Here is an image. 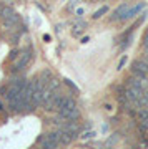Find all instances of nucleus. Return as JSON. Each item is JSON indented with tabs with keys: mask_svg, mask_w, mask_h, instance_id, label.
<instances>
[{
	"mask_svg": "<svg viewBox=\"0 0 148 149\" xmlns=\"http://www.w3.org/2000/svg\"><path fill=\"white\" fill-rule=\"evenodd\" d=\"M128 85L147 91L148 90V76H137V74H133V76L128 78Z\"/></svg>",
	"mask_w": 148,
	"mask_h": 149,
	"instance_id": "obj_1",
	"label": "nucleus"
},
{
	"mask_svg": "<svg viewBox=\"0 0 148 149\" xmlns=\"http://www.w3.org/2000/svg\"><path fill=\"white\" fill-rule=\"evenodd\" d=\"M143 95V90H140V88H135V86H127V90H125V98H127L128 101H138L140 100V96Z\"/></svg>",
	"mask_w": 148,
	"mask_h": 149,
	"instance_id": "obj_2",
	"label": "nucleus"
},
{
	"mask_svg": "<svg viewBox=\"0 0 148 149\" xmlns=\"http://www.w3.org/2000/svg\"><path fill=\"white\" fill-rule=\"evenodd\" d=\"M58 114H62L67 121H77L80 118V109L77 106L70 108V109H58Z\"/></svg>",
	"mask_w": 148,
	"mask_h": 149,
	"instance_id": "obj_3",
	"label": "nucleus"
},
{
	"mask_svg": "<svg viewBox=\"0 0 148 149\" xmlns=\"http://www.w3.org/2000/svg\"><path fill=\"white\" fill-rule=\"evenodd\" d=\"M27 80H17V81H13V85L7 90V100H12V98H15L18 93H20V90H22V86H23V83H25Z\"/></svg>",
	"mask_w": 148,
	"mask_h": 149,
	"instance_id": "obj_4",
	"label": "nucleus"
},
{
	"mask_svg": "<svg viewBox=\"0 0 148 149\" xmlns=\"http://www.w3.org/2000/svg\"><path fill=\"white\" fill-rule=\"evenodd\" d=\"M143 7H145V3H138V5H135L133 8H130V10L125 12V13H123V17L120 18V20H130V18H133V17L137 15V13H140V12H142Z\"/></svg>",
	"mask_w": 148,
	"mask_h": 149,
	"instance_id": "obj_5",
	"label": "nucleus"
},
{
	"mask_svg": "<svg viewBox=\"0 0 148 149\" xmlns=\"http://www.w3.org/2000/svg\"><path fill=\"white\" fill-rule=\"evenodd\" d=\"M128 10V3H122V5L118 7L115 12H113V15H110V20L111 22H116V20H120L123 17V13Z\"/></svg>",
	"mask_w": 148,
	"mask_h": 149,
	"instance_id": "obj_6",
	"label": "nucleus"
},
{
	"mask_svg": "<svg viewBox=\"0 0 148 149\" xmlns=\"http://www.w3.org/2000/svg\"><path fill=\"white\" fill-rule=\"evenodd\" d=\"M38 143H40V146H42L43 149H55L58 146L57 143H53V141H50V139L47 138V134H43L42 138H38Z\"/></svg>",
	"mask_w": 148,
	"mask_h": 149,
	"instance_id": "obj_7",
	"label": "nucleus"
},
{
	"mask_svg": "<svg viewBox=\"0 0 148 149\" xmlns=\"http://www.w3.org/2000/svg\"><path fill=\"white\" fill-rule=\"evenodd\" d=\"M77 106V103L72 96H63V100H62V104L58 109H70V108H75Z\"/></svg>",
	"mask_w": 148,
	"mask_h": 149,
	"instance_id": "obj_8",
	"label": "nucleus"
},
{
	"mask_svg": "<svg viewBox=\"0 0 148 149\" xmlns=\"http://www.w3.org/2000/svg\"><path fill=\"white\" fill-rule=\"evenodd\" d=\"M28 60H30V53H27V52H25L22 58H18V60H17V63H15V68H13V70H15V71H20V70L23 68V66H25L27 63H28Z\"/></svg>",
	"mask_w": 148,
	"mask_h": 149,
	"instance_id": "obj_9",
	"label": "nucleus"
},
{
	"mask_svg": "<svg viewBox=\"0 0 148 149\" xmlns=\"http://www.w3.org/2000/svg\"><path fill=\"white\" fill-rule=\"evenodd\" d=\"M73 139L75 138L70 133H67V131H63V129H60V144H65V146H67V144H70Z\"/></svg>",
	"mask_w": 148,
	"mask_h": 149,
	"instance_id": "obj_10",
	"label": "nucleus"
},
{
	"mask_svg": "<svg viewBox=\"0 0 148 149\" xmlns=\"http://www.w3.org/2000/svg\"><path fill=\"white\" fill-rule=\"evenodd\" d=\"M15 13V10L13 8H10V7H2V12H0V17H2V20H5V18H8V17H12Z\"/></svg>",
	"mask_w": 148,
	"mask_h": 149,
	"instance_id": "obj_11",
	"label": "nucleus"
},
{
	"mask_svg": "<svg viewBox=\"0 0 148 149\" xmlns=\"http://www.w3.org/2000/svg\"><path fill=\"white\" fill-rule=\"evenodd\" d=\"M48 88V90H52V91H58V88H60V83H58L57 78H50L48 80V85H45Z\"/></svg>",
	"mask_w": 148,
	"mask_h": 149,
	"instance_id": "obj_12",
	"label": "nucleus"
},
{
	"mask_svg": "<svg viewBox=\"0 0 148 149\" xmlns=\"http://www.w3.org/2000/svg\"><path fill=\"white\" fill-rule=\"evenodd\" d=\"M47 138L50 139V141H53V143L60 144V131H52V133H48Z\"/></svg>",
	"mask_w": 148,
	"mask_h": 149,
	"instance_id": "obj_13",
	"label": "nucleus"
},
{
	"mask_svg": "<svg viewBox=\"0 0 148 149\" xmlns=\"http://www.w3.org/2000/svg\"><path fill=\"white\" fill-rule=\"evenodd\" d=\"M85 27H87V23H85V22H80V23H77V25H75V30H73V35H75V37H78V33H82V30H83Z\"/></svg>",
	"mask_w": 148,
	"mask_h": 149,
	"instance_id": "obj_14",
	"label": "nucleus"
},
{
	"mask_svg": "<svg viewBox=\"0 0 148 149\" xmlns=\"http://www.w3.org/2000/svg\"><path fill=\"white\" fill-rule=\"evenodd\" d=\"M106 12H108V7H101V8H98V10L95 12V13H93V18H100V17H103L106 13Z\"/></svg>",
	"mask_w": 148,
	"mask_h": 149,
	"instance_id": "obj_15",
	"label": "nucleus"
},
{
	"mask_svg": "<svg viewBox=\"0 0 148 149\" xmlns=\"http://www.w3.org/2000/svg\"><path fill=\"white\" fill-rule=\"evenodd\" d=\"M63 81H65V85L68 86L70 90H73L75 93H78V88H77V85H75L73 81H70V80H63Z\"/></svg>",
	"mask_w": 148,
	"mask_h": 149,
	"instance_id": "obj_16",
	"label": "nucleus"
},
{
	"mask_svg": "<svg viewBox=\"0 0 148 149\" xmlns=\"http://www.w3.org/2000/svg\"><path fill=\"white\" fill-rule=\"evenodd\" d=\"M125 63H127V55H123V56H122V60L118 61V66H116V70H122L123 66H125Z\"/></svg>",
	"mask_w": 148,
	"mask_h": 149,
	"instance_id": "obj_17",
	"label": "nucleus"
},
{
	"mask_svg": "<svg viewBox=\"0 0 148 149\" xmlns=\"http://www.w3.org/2000/svg\"><path fill=\"white\" fill-rule=\"evenodd\" d=\"M142 126H143L145 129H148V116L145 118V119H142Z\"/></svg>",
	"mask_w": 148,
	"mask_h": 149,
	"instance_id": "obj_18",
	"label": "nucleus"
},
{
	"mask_svg": "<svg viewBox=\"0 0 148 149\" xmlns=\"http://www.w3.org/2000/svg\"><path fill=\"white\" fill-rule=\"evenodd\" d=\"M17 56H18V55H17V50H13L10 53V58H17Z\"/></svg>",
	"mask_w": 148,
	"mask_h": 149,
	"instance_id": "obj_19",
	"label": "nucleus"
},
{
	"mask_svg": "<svg viewBox=\"0 0 148 149\" xmlns=\"http://www.w3.org/2000/svg\"><path fill=\"white\" fill-rule=\"evenodd\" d=\"M93 134H95V133H92V131H90V133H85V134H83V138H92Z\"/></svg>",
	"mask_w": 148,
	"mask_h": 149,
	"instance_id": "obj_20",
	"label": "nucleus"
},
{
	"mask_svg": "<svg viewBox=\"0 0 148 149\" xmlns=\"http://www.w3.org/2000/svg\"><path fill=\"white\" fill-rule=\"evenodd\" d=\"M2 109H4V104H2V103H0V113H2Z\"/></svg>",
	"mask_w": 148,
	"mask_h": 149,
	"instance_id": "obj_21",
	"label": "nucleus"
},
{
	"mask_svg": "<svg viewBox=\"0 0 148 149\" xmlns=\"http://www.w3.org/2000/svg\"><path fill=\"white\" fill-rule=\"evenodd\" d=\"M0 12H2V5H0Z\"/></svg>",
	"mask_w": 148,
	"mask_h": 149,
	"instance_id": "obj_22",
	"label": "nucleus"
}]
</instances>
